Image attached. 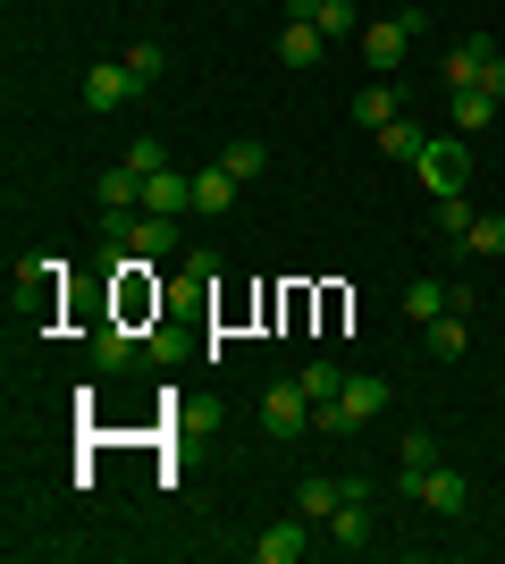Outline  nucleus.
Returning <instances> with one entry per match:
<instances>
[{"label": "nucleus", "instance_id": "1", "mask_svg": "<svg viewBox=\"0 0 505 564\" xmlns=\"http://www.w3.org/2000/svg\"><path fill=\"white\" fill-rule=\"evenodd\" d=\"M387 404H396V397H387V379H380V371H354V379H345V388H337V397L312 413V430H329V438H354L362 422H380Z\"/></svg>", "mask_w": 505, "mask_h": 564}, {"label": "nucleus", "instance_id": "2", "mask_svg": "<svg viewBox=\"0 0 505 564\" xmlns=\"http://www.w3.org/2000/svg\"><path fill=\"white\" fill-rule=\"evenodd\" d=\"M413 177H421V194H463L472 186V135H430L421 143V161H413Z\"/></svg>", "mask_w": 505, "mask_h": 564}, {"label": "nucleus", "instance_id": "3", "mask_svg": "<svg viewBox=\"0 0 505 564\" xmlns=\"http://www.w3.org/2000/svg\"><path fill=\"white\" fill-rule=\"evenodd\" d=\"M405 497H413V506H430V514H447V522H455V514H472V480H463V471H405Z\"/></svg>", "mask_w": 505, "mask_h": 564}, {"label": "nucleus", "instance_id": "4", "mask_svg": "<svg viewBox=\"0 0 505 564\" xmlns=\"http://www.w3.org/2000/svg\"><path fill=\"white\" fill-rule=\"evenodd\" d=\"M262 430H270V438H304V430H312V397H304V379H278V388L262 397Z\"/></svg>", "mask_w": 505, "mask_h": 564}, {"label": "nucleus", "instance_id": "5", "mask_svg": "<svg viewBox=\"0 0 505 564\" xmlns=\"http://www.w3.org/2000/svg\"><path fill=\"white\" fill-rule=\"evenodd\" d=\"M312 540H320V522L287 514V522H270L262 540H253V564H304V556H312Z\"/></svg>", "mask_w": 505, "mask_h": 564}, {"label": "nucleus", "instance_id": "6", "mask_svg": "<svg viewBox=\"0 0 505 564\" xmlns=\"http://www.w3.org/2000/svg\"><path fill=\"white\" fill-rule=\"evenodd\" d=\"M405 51H413V25H405V18H380V25H362V68L396 76V68H405Z\"/></svg>", "mask_w": 505, "mask_h": 564}, {"label": "nucleus", "instance_id": "7", "mask_svg": "<svg viewBox=\"0 0 505 564\" xmlns=\"http://www.w3.org/2000/svg\"><path fill=\"white\" fill-rule=\"evenodd\" d=\"M488 59H497V43H488V34H472V43H455L447 59H438V85H447V94H472V85L488 76Z\"/></svg>", "mask_w": 505, "mask_h": 564}, {"label": "nucleus", "instance_id": "8", "mask_svg": "<svg viewBox=\"0 0 505 564\" xmlns=\"http://www.w3.org/2000/svg\"><path fill=\"white\" fill-rule=\"evenodd\" d=\"M396 118H405V85H396V76H371V85L354 94V127L380 135V127H396Z\"/></svg>", "mask_w": 505, "mask_h": 564}, {"label": "nucleus", "instance_id": "9", "mask_svg": "<svg viewBox=\"0 0 505 564\" xmlns=\"http://www.w3.org/2000/svg\"><path fill=\"white\" fill-rule=\"evenodd\" d=\"M320 540H329L337 556H362V547H371V506H362V497H345V506L320 522Z\"/></svg>", "mask_w": 505, "mask_h": 564}, {"label": "nucleus", "instance_id": "10", "mask_svg": "<svg viewBox=\"0 0 505 564\" xmlns=\"http://www.w3.org/2000/svg\"><path fill=\"white\" fill-rule=\"evenodd\" d=\"M135 101V76H127V59H101V68H85V110H127Z\"/></svg>", "mask_w": 505, "mask_h": 564}, {"label": "nucleus", "instance_id": "11", "mask_svg": "<svg viewBox=\"0 0 505 564\" xmlns=\"http://www.w3.org/2000/svg\"><path fill=\"white\" fill-rule=\"evenodd\" d=\"M345 497H362V480H329V471H312V480L295 489V514H304V522H329Z\"/></svg>", "mask_w": 505, "mask_h": 564}, {"label": "nucleus", "instance_id": "12", "mask_svg": "<svg viewBox=\"0 0 505 564\" xmlns=\"http://www.w3.org/2000/svg\"><path fill=\"white\" fill-rule=\"evenodd\" d=\"M219 169H228L237 186H253V177H270V143L262 135H228L219 143Z\"/></svg>", "mask_w": 505, "mask_h": 564}, {"label": "nucleus", "instance_id": "13", "mask_svg": "<svg viewBox=\"0 0 505 564\" xmlns=\"http://www.w3.org/2000/svg\"><path fill=\"white\" fill-rule=\"evenodd\" d=\"M421 346L438 354V362H463V346H472V321H463V304H447L430 321V329H421Z\"/></svg>", "mask_w": 505, "mask_h": 564}, {"label": "nucleus", "instance_id": "14", "mask_svg": "<svg viewBox=\"0 0 505 564\" xmlns=\"http://www.w3.org/2000/svg\"><path fill=\"white\" fill-rule=\"evenodd\" d=\"M505 101L488 94V85H472V94H447V118H455V135H488V118H497Z\"/></svg>", "mask_w": 505, "mask_h": 564}, {"label": "nucleus", "instance_id": "15", "mask_svg": "<svg viewBox=\"0 0 505 564\" xmlns=\"http://www.w3.org/2000/svg\"><path fill=\"white\" fill-rule=\"evenodd\" d=\"M320 51H329V34H320L312 18H287V25H278V59H287V68H312Z\"/></svg>", "mask_w": 505, "mask_h": 564}, {"label": "nucleus", "instance_id": "16", "mask_svg": "<svg viewBox=\"0 0 505 564\" xmlns=\"http://www.w3.org/2000/svg\"><path fill=\"white\" fill-rule=\"evenodd\" d=\"M127 245H135L144 261H168V253H177V219H168V212H135V236H127Z\"/></svg>", "mask_w": 505, "mask_h": 564}, {"label": "nucleus", "instance_id": "17", "mask_svg": "<svg viewBox=\"0 0 505 564\" xmlns=\"http://www.w3.org/2000/svg\"><path fill=\"white\" fill-rule=\"evenodd\" d=\"M144 203H152V212H168V219L194 212V177H186V169H161V177H144Z\"/></svg>", "mask_w": 505, "mask_h": 564}, {"label": "nucleus", "instance_id": "18", "mask_svg": "<svg viewBox=\"0 0 505 564\" xmlns=\"http://www.w3.org/2000/svg\"><path fill=\"white\" fill-rule=\"evenodd\" d=\"M455 253H481V261H505V212H481L472 228L455 236Z\"/></svg>", "mask_w": 505, "mask_h": 564}, {"label": "nucleus", "instance_id": "19", "mask_svg": "<svg viewBox=\"0 0 505 564\" xmlns=\"http://www.w3.org/2000/svg\"><path fill=\"white\" fill-rule=\"evenodd\" d=\"M447 304H455V286H438V279H413L405 286V321H413V329H430Z\"/></svg>", "mask_w": 505, "mask_h": 564}, {"label": "nucleus", "instance_id": "20", "mask_svg": "<svg viewBox=\"0 0 505 564\" xmlns=\"http://www.w3.org/2000/svg\"><path fill=\"white\" fill-rule=\"evenodd\" d=\"M94 203H101V212H135V203H144V177L119 161V169H110V177L94 186Z\"/></svg>", "mask_w": 505, "mask_h": 564}, {"label": "nucleus", "instance_id": "21", "mask_svg": "<svg viewBox=\"0 0 505 564\" xmlns=\"http://www.w3.org/2000/svg\"><path fill=\"white\" fill-rule=\"evenodd\" d=\"M119 59H127V76H135V94H152V85L168 76V51H161V43H127Z\"/></svg>", "mask_w": 505, "mask_h": 564}, {"label": "nucleus", "instance_id": "22", "mask_svg": "<svg viewBox=\"0 0 505 564\" xmlns=\"http://www.w3.org/2000/svg\"><path fill=\"white\" fill-rule=\"evenodd\" d=\"M228 203H237V177H228V169H194V212H228Z\"/></svg>", "mask_w": 505, "mask_h": 564}, {"label": "nucleus", "instance_id": "23", "mask_svg": "<svg viewBox=\"0 0 505 564\" xmlns=\"http://www.w3.org/2000/svg\"><path fill=\"white\" fill-rule=\"evenodd\" d=\"M421 143H430V135H421V118H396V127H380V152H387V161H421Z\"/></svg>", "mask_w": 505, "mask_h": 564}, {"label": "nucleus", "instance_id": "24", "mask_svg": "<svg viewBox=\"0 0 505 564\" xmlns=\"http://www.w3.org/2000/svg\"><path fill=\"white\" fill-rule=\"evenodd\" d=\"M430 219H438V236H447V245H455V236L472 228V219H481V212H472V203H463V194H438V203H430Z\"/></svg>", "mask_w": 505, "mask_h": 564}, {"label": "nucleus", "instance_id": "25", "mask_svg": "<svg viewBox=\"0 0 505 564\" xmlns=\"http://www.w3.org/2000/svg\"><path fill=\"white\" fill-rule=\"evenodd\" d=\"M94 362H101V371H127V362H135V337H127V329H101L94 337Z\"/></svg>", "mask_w": 505, "mask_h": 564}, {"label": "nucleus", "instance_id": "26", "mask_svg": "<svg viewBox=\"0 0 505 564\" xmlns=\"http://www.w3.org/2000/svg\"><path fill=\"white\" fill-rule=\"evenodd\" d=\"M295 379H304V397H312V404H329L337 388H345V371H337V362H304Z\"/></svg>", "mask_w": 505, "mask_h": 564}, {"label": "nucleus", "instance_id": "27", "mask_svg": "<svg viewBox=\"0 0 505 564\" xmlns=\"http://www.w3.org/2000/svg\"><path fill=\"white\" fill-rule=\"evenodd\" d=\"M312 25L329 34V43H337V34H354V0H312Z\"/></svg>", "mask_w": 505, "mask_h": 564}, {"label": "nucleus", "instance_id": "28", "mask_svg": "<svg viewBox=\"0 0 505 564\" xmlns=\"http://www.w3.org/2000/svg\"><path fill=\"white\" fill-rule=\"evenodd\" d=\"M127 169H135V177H161V169H168L161 135H135V143H127Z\"/></svg>", "mask_w": 505, "mask_h": 564}, {"label": "nucleus", "instance_id": "29", "mask_svg": "<svg viewBox=\"0 0 505 564\" xmlns=\"http://www.w3.org/2000/svg\"><path fill=\"white\" fill-rule=\"evenodd\" d=\"M396 455H405V471H430L438 464V438H430V430H405V447H396Z\"/></svg>", "mask_w": 505, "mask_h": 564}, {"label": "nucleus", "instance_id": "30", "mask_svg": "<svg viewBox=\"0 0 505 564\" xmlns=\"http://www.w3.org/2000/svg\"><path fill=\"white\" fill-rule=\"evenodd\" d=\"M481 85H488V94L505 101V51H497V59H488V76H481Z\"/></svg>", "mask_w": 505, "mask_h": 564}]
</instances>
